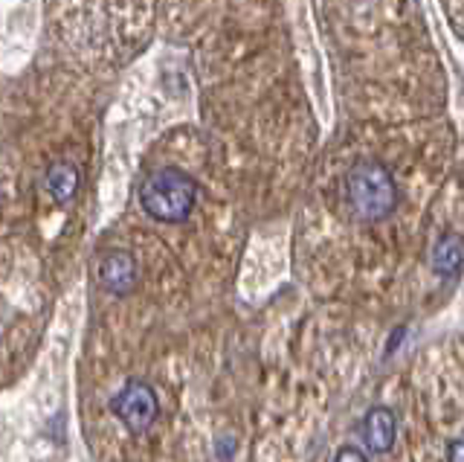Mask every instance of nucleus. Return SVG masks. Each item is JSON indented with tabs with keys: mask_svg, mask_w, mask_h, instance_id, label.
Returning <instances> with one entry per match:
<instances>
[{
	"mask_svg": "<svg viewBox=\"0 0 464 462\" xmlns=\"http://www.w3.org/2000/svg\"><path fill=\"white\" fill-rule=\"evenodd\" d=\"M195 201H198V183L192 181V175H186L183 169L174 166L151 172L140 190V204L145 215H151L154 221L163 224L186 221L195 210Z\"/></svg>",
	"mask_w": 464,
	"mask_h": 462,
	"instance_id": "obj_1",
	"label": "nucleus"
},
{
	"mask_svg": "<svg viewBox=\"0 0 464 462\" xmlns=\"http://www.w3.org/2000/svg\"><path fill=\"white\" fill-rule=\"evenodd\" d=\"M348 204L362 221H381L398 207V183L381 163H357L345 181Z\"/></svg>",
	"mask_w": 464,
	"mask_h": 462,
	"instance_id": "obj_2",
	"label": "nucleus"
},
{
	"mask_svg": "<svg viewBox=\"0 0 464 462\" xmlns=\"http://www.w3.org/2000/svg\"><path fill=\"white\" fill-rule=\"evenodd\" d=\"M111 410L125 425L128 433L142 437V433L157 422L160 401H157V393L145 381H128L111 401Z\"/></svg>",
	"mask_w": 464,
	"mask_h": 462,
	"instance_id": "obj_3",
	"label": "nucleus"
},
{
	"mask_svg": "<svg viewBox=\"0 0 464 462\" xmlns=\"http://www.w3.org/2000/svg\"><path fill=\"white\" fill-rule=\"evenodd\" d=\"M99 282L105 291L122 297V294H130V288L137 282V262L130 253H122V251H111L105 253L99 265Z\"/></svg>",
	"mask_w": 464,
	"mask_h": 462,
	"instance_id": "obj_4",
	"label": "nucleus"
},
{
	"mask_svg": "<svg viewBox=\"0 0 464 462\" xmlns=\"http://www.w3.org/2000/svg\"><path fill=\"white\" fill-rule=\"evenodd\" d=\"M398 437V422L395 413L389 408H372L362 418V442L372 454H386Z\"/></svg>",
	"mask_w": 464,
	"mask_h": 462,
	"instance_id": "obj_5",
	"label": "nucleus"
},
{
	"mask_svg": "<svg viewBox=\"0 0 464 462\" xmlns=\"http://www.w3.org/2000/svg\"><path fill=\"white\" fill-rule=\"evenodd\" d=\"M44 186H47L50 198L55 201V204H70L72 198H76L79 186H82V178H79V169L72 163H53L47 169V181H44Z\"/></svg>",
	"mask_w": 464,
	"mask_h": 462,
	"instance_id": "obj_6",
	"label": "nucleus"
},
{
	"mask_svg": "<svg viewBox=\"0 0 464 462\" xmlns=\"http://www.w3.org/2000/svg\"><path fill=\"white\" fill-rule=\"evenodd\" d=\"M464 262V239L461 236H441L432 248V270L439 277H453Z\"/></svg>",
	"mask_w": 464,
	"mask_h": 462,
	"instance_id": "obj_7",
	"label": "nucleus"
},
{
	"mask_svg": "<svg viewBox=\"0 0 464 462\" xmlns=\"http://www.w3.org/2000/svg\"><path fill=\"white\" fill-rule=\"evenodd\" d=\"M450 459H456V462H464V433L461 437L450 445Z\"/></svg>",
	"mask_w": 464,
	"mask_h": 462,
	"instance_id": "obj_8",
	"label": "nucleus"
},
{
	"mask_svg": "<svg viewBox=\"0 0 464 462\" xmlns=\"http://www.w3.org/2000/svg\"><path fill=\"white\" fill-rule=\"evenodd\" d=\"M337 459H366V454H362V451H352V447H345V451H340L337 454Z\"/></svg>",
	"mask_w": 464,
	"mask_h": 462,
	"instance_id": "obj_9",
	"label": "nucleus"
},
{
	"mask_svg": "<svg viewBox=\"0 0 464 462\" xmlns=\"http://www.w3.org/2000/svg\"><path fill=\"white\" fill-rule=\"evenodd\" d=\"M403 338V329H395V335H392V340H389V346H386V352H392L398 346V340Z\"/></svg>",
	"mask_w": 464,
	"mask_h": 462,
	"instance_id": "obj_10",
	"label": "nucleus"
}]
</instances>
